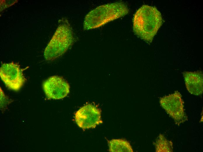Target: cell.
I'll return each instance as SVG.
<instances>
[{
    "label": "cell",
    "mask_w": 203,
    "mask_h": 152,
    "mask_svg": "<svg viewBox=\"0 0 203 152\" xmlns=\"http://www.w3.org/2000/svg\"><path fill=\"white\" fill-rule=\"evenodd\" d=\"M155 144L156 152L173 151V144L172 142L167 140L162 134L159 135Z\"/></svg>",
    "instance_id": "cell-10"
},
{
    "label": "cell",
    "mask_w": 203,
    "mask_h": 152,
    "mask_svg": "<svg viewBox=\"0 0 203 152\" xmlns=\"http://www.w3.org/2000/svg\"><path fill=\"white\" fill-rule=\"evenodd\" d=\"M43 88L49 99H59L66 97L70 92L68 82L62 77L52 76L44 81Z\"/></svg>",
    "instance_id": "cell-7"
},
{
    "label": "cell",
    "mask_w": 203,
    "mask_h": 152,
    "mask_svg": "<svg viewBox=\"0 0 203 152\" xmlns=\"http://www.w3.org/2000/svg\"><path fill=\"white\" fill-rule=\"evenodd\" d=\"M162 23L161 14L155 7L144 5L134 15L133 29L138 36L150 43Z\"/></svg>",
    "instance_id": "cell-1"
},
{
    "label": "cell",
    "mask_w": 203,
    "mask_h": 152,
    "mask_svg": "<svg viewBox=\"0 0 203 152\" xmlns=\"http://www.w3.org/2000/svg\"><path fill=\"white\" fill-rule=\"evenodd\" d=\"M0 76L9 89L16 91L21 88L26 80L20 65L13 62L1 65Z\"/></svg>",
    "instance_id": "cell-4"
},
{
    "label": "cell",
    "mask_w": 203,
    "mask_h": 152,
    "mask_svg": "<svg viewBox=\"0 0 203 152\" xmlns=\"http://www.w3.org/2000/svg\"><path fill=\"white\" fill-rule=\"evenodd\" d=\"M75 120L78 126L83 129L95 128L102 123L100 110L90 104L85 105L76 113Z\"/></svg>",
    "instance_id": "cell-6"
},
{
    "label": "cell",
    "mask_w": 203,
    "mask_h": 152,
    "mask_svg": "<svg viewBox=\"0 0 203 152\" xmlns=\"http://www.w3.org/2000/svg\"><path fill=\"white\" fill-rule=\"evenodd\" d=\"M74 40L73 33L69 23L66 22L61 23L45 49V58L52 61L62 56L72 44Z\"/></svg>",
    "instance_id": "cell-3"
},
{
    "label": "cell",
    "mask_w": 203,
    "mask_h": 152,
    "mask_svg": "<svg viewBox=\"0 0 203 152\" xmlns=\"http://www.w3.org/2000/svg\"><path fill=\"white\" fill-rule=\"evenodd\" d=\"M17 0H1L0 11H1L16 3Z\"/></svg>",
    "instance_id": "cell-11"
},
{
    "label": "cell",
    "mask_w": 203,
    "mask_h": 152,
    "mask_svg": "<svg viewBox=\"0 0 203 152\" xmlns=\"http://www.w3.org/2000/svg\"><path fill=\"white\" fill-rule=\"evenodd\" d=\"M109 151L111 152H133L130 143L125 140L113 139L108 141Z\"/></svg>",
    "instance_id": "cell-9"
},
{
    "label": "cell",
    "mask_w": 203,
    "mask_h": 152,
    "mask_svg": "<svg viewBox=\"0 0 203 152\" xmlns=\"http://www.w3.org/2000/svg\"><path fill=\"white\" fill-rule=\"evenodd\" d=\"M129 9L122 2H117L100 6L90 11L84 22L85 30L101 27L105 24L127 15Z\"/></svg>",
    "instance_id": "cell-2"
},
{
    "label": "cell",
    "mask_w": 203,
    "mask_h": 152,
    "mask_svg": "<svg viewBox=\"0 0 203 152\" xmlns=\"http://www.w3.org/2000/svg\"><path fill=\"white\" fill-rule=\"evenodd\" d=\"M160 103L176 124L178 125L187 120L184 111L183 102L179 92L175 91L160 98Z\"/></svg>",
    "instance_id": "cell-5"
},
{
    "label": "cell",
    "mask_w": 203,
    "mask_h": 152,
    "mask_svg": "<svg viewBox=\"0 0 203 152\" xmlns=\"http://www.w3.org/2000/svg\"><path fill=\"white\" fill-rule=\"evenodd\" d=\"M183 75L186 87L191 94L195 95L202 94L203 91V77L200 71H185Z\"/></svg>",
    "instance_id": "cell-8"
}]
</instances>
